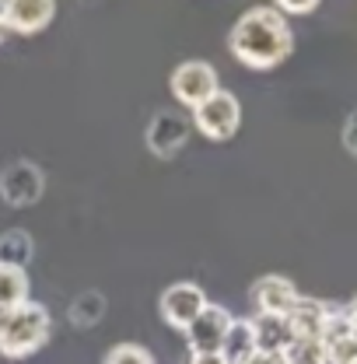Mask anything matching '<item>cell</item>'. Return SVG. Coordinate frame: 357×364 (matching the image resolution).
<instances>
[{
  "label": "cell",
  "instance_id": "obj_1",
  "mask_svg": "<svg viewBox=\"0 0 357 364\" xmlns=\"http://www.w3.org/2000/svg\"><path fill=\"white\" fill-rule=\"evenodd\" d=\"M228 49L231 56L249 67V70H273L280 67L291 49H294V32L287 18L277 7H249L228 32Z\"/></svg>",
  "mask_w": 357,
  "mask_h": 364
},
{
  "label": "cell",
  "instance_id": "obj_2",
  "mask_svg": "<svg viewBox=\"0 0 357 364\" xmlns=\"http://www.w3.org/2000/svg\"><path fill=\"white\" fill-rule=\"evenodd\" d=\"M53 336V316L39 301H25L11 312H0V358L25 361L39 354Z\"/></svg>",
  "mask_w": 357,
  "mask_h": 364
},
{
  "label": "cell",
  "instance_id": "obj_3",
  "mask_svg": "<svg viewBox=\"0 0 357 364\" xmlns=\"http://www.w3.org/2000/svg\"><path fill=\"white\" fill-rule=\"evenodd\" d=\"M193 127L207 140H218V144L231 140V136L238 134V127H242V102L231 91L218 88L203 105L193 109Z\"/></svg>",
  "mask_w": 357,
  "mask_h": 364
},
{
  "label": "cell",
  "instance_id": "obj_4",
  "mask_svg": "<svg viewBox=\"0 0 357 364\" xmlns=\"http://www.w3.org/2000/svg\"><path fill=\"white\" fill-rule=\"evenodd\" d=\"M169 88H172V98H176L178 105H186L193 112L196 105H203L214 91L221 88V81H218L214 63H207V60H186V63H178L176 70H172Z\"/></svg>",
  "mask_w": 357,
  "mask_h": 364
},
{
  "label": "cell",
  "instance_id": "obj_5",
  "mask_svg": "<svg viewBox=\"0 0 357 364\" xmlns=\"http://www.w3.org/2000/svg\"><path fill=\"white\" fill-rule=\"evenodd\" d=\"M207 301H211V298H207V291H203L200 284H193V280H176L172 287H165V294H161V301H158V312L165 318V326L186 333L189 322L207 309Z\"/></svg>",
  "mask_w": 357,
  "mask_h": 364
},
{
  "label": "cell",
  "instance_id": "obj_6",
  "mask_svg": "<svg viewBox=\"0 0 357 364\" xmlns=\"http://www.w3.org/2000/svg\"><path fill=\"white\" fill-rule=\"evenodd\" d=\"M46 193V176L32 161H11L0 172V200L11 207H32Z\"/></svg>",
  "mask_w": 357,
  "mask_h": 364
},
{
  "label": "cell",
  "instance_id": "obj_7",
  "mask_svg": "<svg viewBox=\"0 0 357 364\" xmlns=\"http://www.w3.org/2000/svg\"><path fill=\"white\" fill-rule=\"evenodd\" d=\"M235 316L224 309L207 301V309L189 322L186 329V343H189V354H211V350H221L224 340H228V329H231Z\"/></svg>",
  "mask_w": 357,
  "mask_h": 364
},
{
  "label": "cell",
  "instance_id": "obj_8",
  "mask_svg": "<svg viewBox=\"0 0 357 364\" xmlns=\"http://www.w3.org/2000/svg\"><path fill=\"white\" fill-rule=\"evenodd\" d=\"M189 130H193L189 116H182L176 109H161L147 123V147L158 158H176L178 151L186 147V140H189Z\"/></svg>",
  "mask_w": 357,
  "mask_h": 364
},
{
  "label": "cell",
  "instance_id": "obj_9",
  "mask_svg": "<svg viewBox=\"0 0 357 364\" xmlns=\"http://www.w3.org/2000/svg\"><path fill=\"white\" fill-rule=\"evenodd\" d=\"M249 298H252V309H256V316H287L294 305H298V287L287 280V277H280V273H267V277H260L252 287H249Z\"/></svg>",
  "mask_w": 357,
  "mask_h": 364
},
{
  "label": "cell",
  "instance_id": "obj_10",
  "mask_svg": "<svg viewBox=\"0 0 357 364\" xmlns=\"http://www.w3.org/2000/svg\"><path fill=\"white\" fill-rule=\"evenodd\" d=\"M56 0H4V28L18 36H36L53 25Z\"/></svg>",
  "mask_w": 357,
  "mask_h": 364
},
{
  "label": "cell",
  "instance_id": "obj_11",
  "mask_svg": "<svg viewBox=\"0 0 357 364\" xmlns=\"http://www.w3.org/2000/svg\"><path fill=\"white\" fill-rule=\"evenodd\" d=\"M252 336H256V350L273 354V358H280L294 343L287 316H252Z\"/></svg>",
  "mask_w": 357,
  "mask_h": 364
},
{
  "label": "cell",
  "instance_id": "obj_12",
  "mask_svg": "<svg viewBox=\"0 0 357 364\" xmlns=\"http://www.w3.org/2000/svg\"><path fill=\"white\" fill-rule=\"evenodd\" d=\"M326 318H329V305H326V301L298 298V305L287 312V326H291L294 340H319Z\"/></svg>",
  "mask_w": 357,
  "mask_h": 364
},
{
  "label": "cell",
  "instance_id": "obj_13",
  "mask_svg": "<svg viewBox=\"0 0 357 364\" xmlns=\"http://www.w3.org/2000/svg\"><path fill=\"white\" fill-rule=\"evenodd\" d=\"M36 256V242L25 228H11L0 235V267H14V270H25Z\"/></svg>",
  "mask_w": 357,
  "mask_h": 364
},
{
  "label": "cell",
  "instance_id": "obj_14",
  "mask_svg": "<svg viewBox=\"0 0 357 364\" xmlns=\"http://www.w3.org/2000/svg\"><path fill=\"white\" fill-rule=\"evenodd\" d=\"M32 301V280L28 270H14V267H0V312H11L18 305Z\"/></svg>",
  "mask_w": 357,
  "mask_h": 364
},
{
  "label": "cell",
  "instance_id": "obj_15",
  "mask_svg": "<svg viewBox=\"0 0 357 364\" xmlns=\"http://www.w3.org/2000/svg\"><path fill=\"white\" fill-rule=\"evenodd\" d=\"M102 316H105V298H102L98 291H81V294L70 301V309H67L70 326H78V329H91V326H98Z\"/></svg>",
  "mask_w": 357,
  "mask_h": 364
},
{
  "label": "cell",
  "instance_id": "obj_16",
  "mask_svg": "<svg viewBox=\"0 0 357 364\" xmlns=\"http://www.w3.org/2000/svg\"><path fill=\"white\" fill-rule=\"evenodd\" d=\"M256 350V336H252V318H235L231 329H228V340H224L221 354L228 361H238L245 354Z\"/></svg>",
  "mask_w": 357,
  "mask_h": 364
},
{
  "label": "cell",
  "instance_id": "obj_17",
  "mask_svg": "<svg viewBox=\"0 0 357 364\" xmlns=\"http://www.w3.org/2000/svg\"><path fill=\"white\" fill-rule=\"evenodd\" d=\"M102 364H154V354L140 343H116Z\"/></svg>",
  "mask_w": 357,
  "mask_h": 364
},
{
  "label": "cell",
  "instance_id": "obj_18",
  "mask_svg": "<svg viewBox=\"0 0 357 364\" xmlns=\"http://www.w3.org/2000/svg\"><path fill=\"white\" fill-rule=\"evenodd\" d=\"M273 7L287 18V14H312L319 7V0H273Z\"/></svg>",
  "mask_w": 357,
  "mask_h": 364
},
{
  "label": "cell",
  "instance_id": "obj_19",
  "mask_svg": "<svg viewBox=\"0 0 357 364\" xmlns=\"http://www.w3.org/2000/svg\"><path fill=\"white\" fill-rule=\"evenodd\" d=\"M343 147L357 158V109L347 116V123H343Z\"/></svg>",
  "mask_w": 357,
  "mask_h": 364
},
{
  "label": "cell",
  "instance_id": "obj_20",
  "mask_svg": "<svg viewBox=\"0 0 357 364\" xmlns=\"http://www.w3.org/2000/svg\"><path fill=\"white\" fill-rule=\"evenodd\" d=\"M231 364H280V358L263 354V350H252V354H245V358H238V361H231Z\"/></svg>",
  "mask_w": 357,
  "mask_h": 364
},
{
  "label": "cell",
  "instance_id": "obj_21",
  "mask_svg": "<svg viewBox=\"0 0 357 364\" xmlns=\"http://www.w3.org/2000/svg\"><path fill=\"white\" fill-rule=\"evenodd\" d=\"M189 364H231L221 350H211V354H189Z\"/></svg>",
  "mask_w": 357,
  "mask_h": 364
},
{
  "label": "cell",
  "instance_id": "obj_22",
  "mask_svg": "<svg viewBox=\"0 0 357 364\" xmlns=\"http://www.w3.org/2000/svg\"><path fill=\"white\" fill-rule=\"evenodd\" d=\"M343 312H347V316H351V322H354V326H357V298H354V301H351V305H347V309H343Z\"/></svg>",
  "mask_w": 357,
  "mask_h": 364
},
{
  "label": "cell",
  "instance_id": "obj_23",
  "mask_svg": "<svg viewBox=\"0 0 357 364\" xmlns=\"http://www.w3.org/2000/svg\"><path fill=\"white\" fill-rule=\"evenodd\" d=\"M4 32L7 28H4V0H0V43H4Z\"/></svg>",
  "mask_w": 357,
  "mask_h": 364
}]
</instances>
